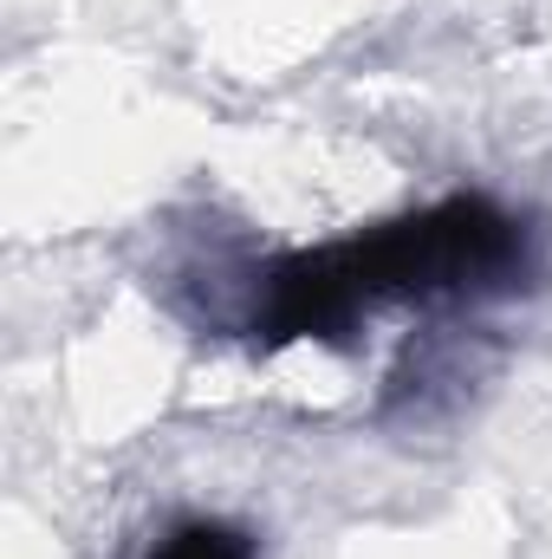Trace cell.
I'll return each mask as SVG.
<instances>
[{"label":"cell","instance_id":"obj_2","mask_svg":"<svg viewBox=\"0 0 552 559\" xmlns=\"http://www.w3.org/2000/svg\"><path fill=\"white\" fill-rule=\"evenodd\" d=\"M143 559H261V547L235 521H182V527H169Z\"/></svg>","mask_w":552,"mask_h":559},{"label":"cell","instance_id":"obj_1","mask_svg":"<svg viewBox=\"0 0 552 559\" xmlns=\"http://www.w3.org/2000/svg\"><path fill=\"white\" fill-rule=\"evenodd\" d=\"M533 267V235L488 195H448L422 215L384 222L371 235L279 254L248 286V332L286 338H338L358 312L384 299H468L507 293Z\"/></svg>","mask_w":552,"mask_h":559}]
</instances>
